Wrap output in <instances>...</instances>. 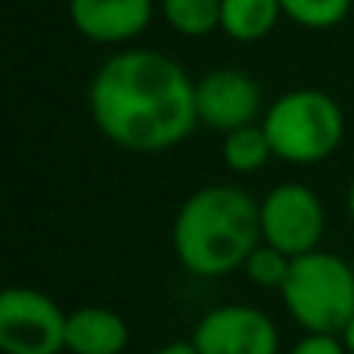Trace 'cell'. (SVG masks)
<instances>
[{
    "label": "cell",
    "instance_id": "1",
    "mask_svg": "<svg viewBox=\"0 0 354 354\" xmlns=\"http://www.w3.org/2000/svg\"><path fill=\"white\" fill-rule=\"evenodd\" d=\"M91 122L124 153H168L196 128V81L159 50L124 47L93 72L87 87Z\"/></svg>",
    "mask_w": 354,
    "mask_h": 354
},
{
    "label": "cell",
    "instance_id": "2",
    "mask_svg": "<svg viewBox=\"0 0 354 354\" xmlns=\"http://www.w3.org/2000/svg\"><path fill=\"white\" fill-rule=\"evenodd\" d=\"M174 255L193 277L243 270L245 258L261 245L258 202L230 183H208L183 199L171 224Z\"/></svg>",
    "mask_w": 354,
    "mask_h": 354
},
{
    "label": "cell",
    "instance_id": "3",
    "mask_svg": "<svg viewBox=\"0 0 354 354\" xmlns=\"http://www.w3.org/2000/svg\"><path fill=\"white\" fill-rule=\"evenodd\" d=\"M261 128L274 159L289 165H317L345 140V112L339 100L317 87L286 91L264 109Z\"/></svg>",
    "mask_w": 354,
    "mask_h": 354
},
{
    "label": "cell",
    "instance_id": "4",
    "mask_svg": "<svg viewBox=\"0 0 354 354\" xmlns=\"http://www.w3.org/2000/svg\"><path fill=\"white\" fill-rule=\"evenodd\" d=\"M289 317L308 333L342 336L354 317V270L351 261L333 252H308L292 258L280 289Z\"/></svg>",
    "mask_w": 354,
    "mask_h": 354
},
{
    "label": "cell",
    "instance_id": "5",
    "mask_svg": "<svg viewBox=\"0 0 354 354\" xmlns=\"http://www.w3.org/2000/svg\"><path fill=\"white\" fill-rule=\"evenodd\" d=\"M258 218H261V243L274 245L289 258L317 252L326 233L324 202L308 183L299 180L270 187L258 202Z\"/></svg>",
    "mask_w": 354,
    "mask_h": 354
},
{
    "label": "cell",
    "instance_id": "6",
    "mask_svg": "<svg viewBox=\"0 0 354 354\" xmlns=\"http://www.w3.org/2000/svg\"><path fill=\"white\" fill-rule=\"evenodd\" d=\"M68 314L50 295L28 286H10L0 295V351L59 354L66 351Z\"/></svg>",
    "mask_w": 354,
    "mask_h": 354
},
{
    "label": "cell",
    "instance_id": "7",
    "mask_svg": "<svg viewBox=\"0 0 354 354\" xmlns=\"http://www.w3.org/2000/svg\"><path fill=\"white\" fill-rule=\"evenodd\" d=\"M264 93L261 84L243 68H212L196 81V115L208 131L221 137L245 124H258Z\"/></svg>",
    "mask_w": 354,
    "mask_h": 354
},
{
    "label": "cell",
    "instance_id": "8",
    "mask_svg": "<svg viewBox=\"0 0 354 354\" xmlns=\"http://www.w3.org/2000/svg\"><path fill=\"white\" fill-rule=\"evenodd\" d=\"M189 342L199 354H277L280 333L261 308L221 305L196 324Z\"/></svg>",
    "mask_w": 354,
    "mask_h": 354
},
{
    "label": "cell",
    "instance_id": "9",
    "mask_svg": "<svg viewBox=\"0 0 354 354\" xmlns=\"http://www.w3.org/2000/svg\"><path fill=\"white\" fill-rule=\"evenodd\" d=\"M159 0H68V22L84 41L122 47L149 28Z\"/></svg>",
    "mask_w": 354,
    "mask_h": 354
},
{
    "label": "cell",
    "instance_id": "10",
    "mask_svg": "<svg viewBox=\"0 0 354 354\" xmlns=\"http://www.w3.org/2000/svg\"><path fill=\"white\" fill-rule=\"evenodd\" d=\"M131 342V330L124 317L112 308L84 305L68 314L66 351L72 354H124Z\"/></svg>",
    "mask_w": 354,
    "mask_h": 354
},
{
    "label": "cell",
    "instance_id": "11",
    "mask_svg": "<svg viewBox=\"0 0 354 354\" xmlns=\"http://www.w3.org/2000/svg\"><path fill=\"white\" fill-rule=\"evenodd\" d=\"M280 19V0H221V31L236 44L264 41Z\"/></svg>",
    "mask_w": 354,
    "mask_h": 354
},
{
    "label": "cell",
    "instance_id": "12",
    "mask_svg": "<svg viewBox=\"0 0 354 354\" xmlns=\"http://www.w3.org/2000/svg\"><path fill=\"white\" fill-rule=\"evenodd\" d=\"M221 159H224V165L230 168L233 174L261 171V168L274 159V149H270V140H268V134H264L261 122L224 134V140H221Z\"/></svg>",
    "mask_w": 354,
    "mask_h": 354
},
{
    "label": "cell",
    "instance_id": "13",
    "mask_svg": "<svg viewBox=\"0 0 354 354\" xmlns=\"http://www.w3.org/2000/svg\"><path fill=\"white\" fill-rule=\"evenodd\" d=\"M159 16L180 37H208L221 31V0H159Z\"/></svg>",
    "mask_w": 354,
    "mask_h": 354
},
{
    "label": "cell",
    "instance_id": "14",
    "mask_svg": "<svg viewBox=\"0 0 354 354\" xmlns=\"http://www.w3.org/2000/svg\"><path fill=\"white\" fill-rule=\"evenodd\" d=\"M283 16L308 31H330L348 19L354 0H280Z\"/></svg>",
    "mask_w": 354,
    "mask_h": 354
},
{
    "label": "cell",
    "instance_id": "15",
    "mask_svg": "<svg viewBox=\"0 0 354 354\" xmlns=\"http://www.w3.org/2000/svg\"><path fill=\"white\" fill-rule=\"evenodd\" d=\"M289 268H292V258L283 255L280 249H274V245H268V243L258 245L243 264L245 277H249L258 289H277V292H280L283 283H286Z\"/></svg>",
    "mask_w": 354,
    "mask_h": 354
},
{
    "label": "cell",
    "instance_id": "16",
    "mask_svg": "<svg viewBox=\"0 0 354 354\" xmlns=\"http://www.w3.org/2000/svg\"><path fill=\"white\" fill-rule=\"evenodd\" d=\"M289 354H348L342 336H326V333H308L301 342H295V348Z\"/></svg>",
    "mask_w": 354,
    "mask_h": 354
},
{
    "label": "cell",
    "instance_id": "17",
    "mask_svg": "<svg viewBox=\"0 0 354 354\" xmlns=\"http://www.w3.org/2000/svg\"><path fill=\"white\" fill-rule=\"evenodd\" d=\"M156 354H199V351H196V345L187 339V342H168V345H162Z\"/></svg>",
    "mask_w": 354,
    "mask_h": 354
},
{
    "label": "cell",
    "instance_id": "18",
    "mask_svg": "<svg viewBox=\"0 0 354 354\" xmlns=\"http://www.w3.org/2000/svg\"><path fill=\"white\" fill-rule=\"evenodd\" d=\"M342 342H345V348H348V354H354V317L348 320V326H345Z\"/></svg>",
    "mask_w": 354,
    "mask_h": 354
},
{
    "label": "cell",
    "instance_id": "19",
    "mask_svg": "<svg viewBox=\"0 0 354 354\" xmlns=\"http://www.w3.org/2000/svg\"><path fill=\"white\" fill-rule=\"evenodd\" d=\"M348 214H351V221H354V180H351V187H348Z\"/></svg>",
    "mask_w": 354,
    "mask_h": 354
},
{
    "label": "cell",
    "instance_id": "20",
    "mask_svg": "<svg viewBox=\"0 0 354 354\" xmlns=\"http://www.w3.org/2000/svg\"><path fill=\"white\" fill-rule=\"evenodd\" d=\"M348 261H351V270H354V255H351V258H348Z\"/></svg>",
    "mask_w": 354,
    "mask_h": 354
}]
</instances>
